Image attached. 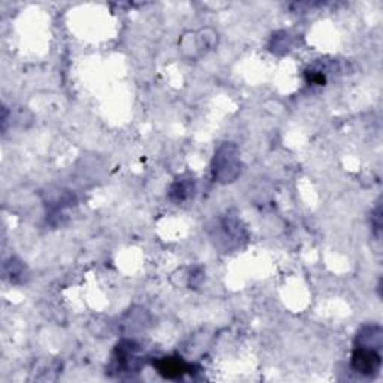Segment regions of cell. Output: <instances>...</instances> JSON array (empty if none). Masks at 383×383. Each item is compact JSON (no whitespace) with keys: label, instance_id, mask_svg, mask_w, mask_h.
I'll list each match as a JSON object with an SVG mask.
<instances>
[{"label":"cell","instance_id":"1","mask_svg":"<svg viewBox=\"0 0 383 383\" xmlns=\"http://www.w3.org/2000/svg\"><path fill=\"white\" fill-rule=\"evenodd\" d=\"M241 174L240 150L234 143H223L217 147L211 160V177L216 183L231 184Z\"/></svg>","mask_w":383,"mask_h":383},{"label":"cell","instance_id":"2","mask_svg":"<svg viewBox=\"0 0 383 383\" xmlns=\"http://www.w3.org/2000/svg\"><path fill=\"white\" fill-rule=\"evenodd\" d=\"M218 44V33L211 27H202L196 32H186L180 36L179 50L189 60H198L213 51Z\"/></svg>","mask_w":383,"mask_h":383},{"label":"cell","instance_id":"3","mask_svg":"<svg viewBox=\"0 0 383 383\" xmlns=\"http://www.w3.org/2000/svg\"><path fill=\"white\" fill-rule=\"evenodd\" d=\"M141 368L140 346L133 340H121L114 348L111 362H109V374H116L118 377L138 373Z\"/></svg>","mask_w":383,"mask_h":383},{"label":"cell","instance_id":"4","mask_svg":"<svg viewBox=\"0 0 383 383\" xmlns=\"http://www.w3.org/2000/svg\"><path fill=\"white\" fill-rule=\"evenodd\" d=\"M352 370L358 374L374 377L379 374L382 367V355L380 350L372 348L355 346L350 360Z\"/></svg>","mask_w":383,"mask_h":383},{"label":"cell","instance_id":"5","mask_svg":"<svg viewBox=\"0 0 383 383\" xmlns=\"http://www.w3.org/2000/svg\"><path fill=\"white\" fill-rule=\"evenodd\" d=\"M156 372L165 379L179 380L183 376L192 373V365L187 364L182 357H162L155 361Z\"/></svg>","mask_w":383,"mask_h":383},{"label":"cell","instance_id":"6","mask_svg":"<svg viewBox=\"0 0 383 383\" xmlns=\"http://www.w3.org/2000/svg\"><path fill=\"white\" fill-rule=\"evenodd\" d=\"M383 333L380 325H364L355 337V346L382 350Z\"/></svg>","mask_w":383,"mask_h":383},{"label":"cell","instance_id":"7","mask_svg":"<svg viewBox=\"0 0 383 383\" xmlns=\"http://www.w3.org/2000/svg\"><path fill=\"white\" fill-rule=\"evenodd\" d=\"M195 190H196L195 180L190 179V177H182V179H177L171 184L170 199L177 204L184 202L195 195Z\"/></svg>","mask_w":383,"mask_h":383},{"label":"cell","instance_id":"8","mask_svg":"<svg viewBox=\"0 0 383 383\" xmlns=\"http://www.w3.org/2000/svg\"><path fill=\"white\" fill-rule=\"evenodd\" d=\"M4 271L6 279H9L11 283H24L27 277H29L26 265L17 257H11L9 261H6Z\"/></svg>","mask_w":383,"mask_h":383},{"label":"cell","instance_id":"9","mask_svg":"<svg viewBox=\"0 0 383 383\" xmlns=\"http://www.w3.org/2000/svg\"><path fill=\"white\" fill-rule=\"evenodd\" d=\"M289 35H287L286 32H280V33H276L274 36H272L271 39V44H270V48L272 52L276 54H283L286 51H289Z\"/></svg>","mask_w":383,"mask_h":383},{"label":"cell","instance_id":"10","mask_svg":"<svg viewBox=\"0 0 383 383\" xmlns=\"http://www.w3.org/2000/svg\"><path fill=\"white\" fill-rule=\"evenodd\" d=\"M306 78H307V83L313 86H325L326 83V77L322 71H313V70L307 71Z\"/></svg>","mask_w":383,"mask_h":383}]
</instances>
